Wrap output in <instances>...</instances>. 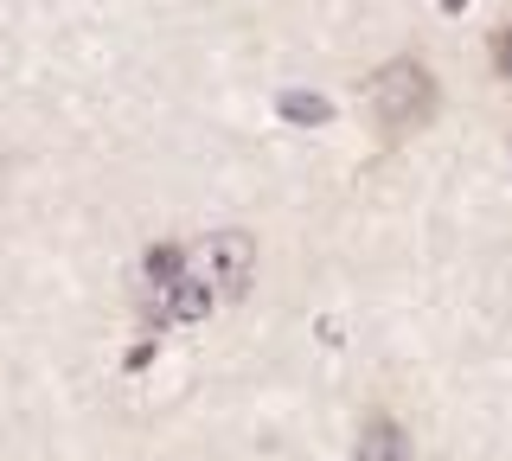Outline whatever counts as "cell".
Listing matches in <instances>:
<instances>
[{
	"instance_id": "cell-2",
	"label": "cell",
	"mask_w": 512,
	"mask_h": 461,
	"mask_svg": "<svg viewBox=\"0 0 512 461\" xmlns=\"http://www.w3.org/2000/svg\"><path fill=\"white\" fill-rule=\"evenodd\" d=\"M199 269H205V282H212V295L237 301V295L250 289V276H256L250 231H212V237H205V250H199Z\"/></svg>"
},
{
	"instance_id": "cell-1",
	"label": "cell",
	"mask_w": 512,
	"mask_h": 461,
	"mask_svg": "<svg viewBox=\"0 0 512 461\" xmlns=\"http://www.w3.org/2000/svg\"><path fill=\"white\" fill-rule=\"evenodd\" d=\"M372 116L391 141L429 129V116H436V77H429L423 58H391L372 77Z\"/></svg>"
},
{
	"instance_id": "cell-4",
	"label": "cell",
	"mask_w": 512,
	"mask_h": 461,
	"mask_svg": "<svg viewBox=\"0 0 512 461\" xmlns=\"http://www.w3.org/2000/svg\"><path fill=\"white\" fill-rule=\"evenodd\" d=\"M282 116H288V122H327L333 103H327V97H301V90H288V97H282Z\"/></svg>"
},
{
	"instance_id": "cell-5",
	"label": "cell",
	"mask_w": 512,
	"mask_h": 461,
	"mask_svg": "<svg viewBox=\"0 0 512 461\" xmlns=\"http://www.w3.org/2000/svg\"><path fill=\"white\" fill-rule=\"evenodd\" d=\"M493 65H500V77L512 84V20L500 26V39H493Z\"/></svg>"
},
{
	"instance_id": "cell-3",
	"label": "cell",
	"mask_w": 512,
	"mask_h": 461,
	"mask_svg": "<svg viewBox=\"0 0 512 461\" xmlns=\"http://www.w3.org/2000/svg\"><path fill=\"white\" fill-rule=\"evenodd\" d=\"M352 461H410V436L391 417H365L359 442H352Z\"/></svg>"
},
{
	"instance_id": "cell-6",
	"label": "cell",
	"mask_w": 512,
	"mask_h": 461,
	"mask_svg": "<svg viewBox=\"0 0 512 461\" xmlns=\"http://www.w3.org/2000/svg\"><path fill=\"white\" fill-rule=\"evenodd\" d=\"M442 7H448V13H455V7H468V0H442Z\"/></svg>"
}]
</instances>
